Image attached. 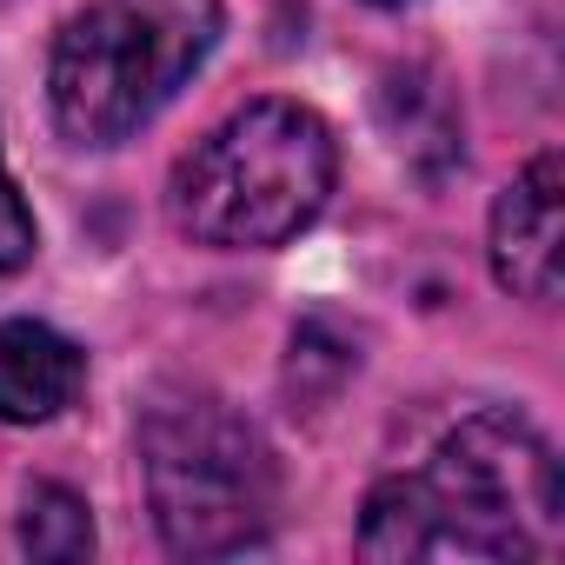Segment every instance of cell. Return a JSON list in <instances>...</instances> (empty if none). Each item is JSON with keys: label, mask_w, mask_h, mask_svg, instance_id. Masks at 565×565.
<instances>
[{"label": "cell", "mask_w": 565, "mask_h": 565, "mask_svg": "<svg viewBox=\"0 0 565 565\" xmlns=\"http://www.w3.org/2000/svg\"><path fill=\"white\" fill-rule=\"evenodd\" d=\"M34 246H41L34 206L21 200V186H14V173H8V160H0V273H21V266L34 259Z\"/></svg>", "instance_id": "obj_8"}, {"label": "cell", "mask_w": 565, "mask_h": 565, "mask_svg": "<svg viewBox=\"0 0 565 565\" xmlns=\"http://www.w3.org/2000/svg\"><path fill=\"white\" fill-rule=\"evenodd\" d=\"M373 8H413V0H373Z\"/></svg>", "instance_id": "obj_9"}, {"label": "cell", "mask_w": 565, "mask_h": 565, "mask_svg": "<svg viewBox=\"0 0 565 565\" xmlns=\"http://www.w3.org/2000/svg\"><path fill=\"white\" fill-rule=\"evenodd\" d=\"M558 246H565V160L539 153L492 200V279L512 300H558Z\"/></svg>", "instance_id": "obj_5"}, {"label": "cell", "mask_w": 565, "mask_h": 565, "mask_svg": "<svg viewBox=\"0 0 565 565\" xmlns=\"http://www.w3.org/2000/svg\"><path fill=\"white\" fill-rule=\"evenodd\" d=\"M87 386V353L47 320H0V419L47 426Z\"/></svg>", "instance_id": "obj_6"}, {"label": "cell", "mask_w": 565, "mask_h": 565, "mask_svg": "<svg viewBox=\"0 0 565 565\" xmlns=\"http://www.w3.org/2000/svg\"><path fill=\"white\" fill-rule=\"evenodd\" d=\"M220 0H87L47 61V107L74 147L140 134L213 54Z\"/></svg>", "instance_id": "obj_4"}, {"label": "cell", "mask_w": 565, "mask_h": 565, "mask_svg": "<svg viewBox=\"0 0 565 565\" xmlns=\"http://www.w3.org/2000/svg\"><path fill=\"white\" fill-rule=\"evenodd\" d=\"M147 505L180 558H233L273 532L279 459L266 433L206 386H167L140 413Z\"/></svg>", "instance_id": "obj_3"}, {"label": "cell", "mask_w": 565, "mask_h": 565, "mask_svg": "<svg viewBox=\"0 0 565 565\" xmlns=\"http://www.w3.org/2000/svg\"><path fill=\"white\" fill-rule=\"evenodd\" d=\"M21 545L41 565H81L94 552V512H87V499L74 486H54V479L34 486L28 505H21Z\"/></svg>", "instance_id": "obj_7"}, {"label": "cell", "mask_w": 565, "mask_h": 565, "mask_svg": "<svg viewBox=\"0 0 565 565\" xmlns=\"http://www.w3.org/2000/svg\"><path fill=\"white\" fill-rule=\"evenodd\" d=\"M565 532L558 459L519 413H466L419 472L380 479L360 512L366 558H539Z\"/></svg>", "instance_id": "obj_1"}, {"label": "cell", "mask_w": 565, "mask_h": 565, "mask_svg": "<svg viewBox=\"0 0 565 565\" xmlns=\"http://www.w3.org/2000/svg\"><path fill=\"white\" fill-rule=\"evenodd\" d=\"M340 180L333 127L300 100H246L226 114L167 186V213L193 246L266 253L300 239Z\"/></svg>", "instance_id": "obj_2"}]
</instances>
